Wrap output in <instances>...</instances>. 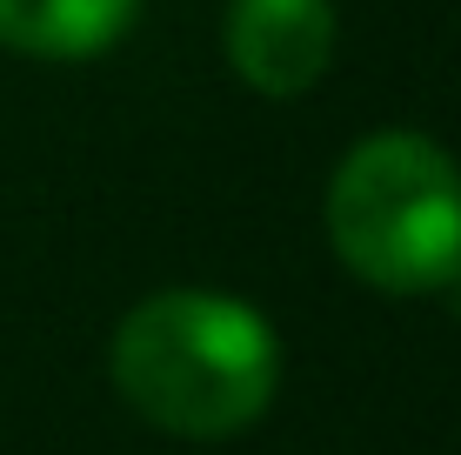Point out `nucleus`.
<instances>
[{
    "instance_id": "obj_2",
    "label": "nucleus",
    "mask_w": 461,
    "mask_h": 455,
    "mask_svg": "<svg viewBox=\"0 0 461 455\" xmlns=\"http://www.w3.org/2000/svg\"><path fill=\"white\" fill-rule=\"evenodd\" d=\"M328 248L381 295H441L461 275V161L435 134L388 128L328 175Z\"/></svg>"
},
{
    "instance_id": "obj_4",
    "label": "nucleus",
    "mask_w": 461,
    "mask_h": 455,
    "mask_svg": "<svg viewBox=\"0 0 461 455\" xmlns=\"http://www.w3.org/2000/svg\"><path fill=\"white\" fill-rule=\"evenodd\" d=\"M134 21L140 0H0V47L27 60H94Z\"/></svg>"
},
{
    "instance_id": "obj_1",
    "label": "nucleus",
    "mask_w": 461,
    "mask_h": 455,
    "mask_svg": "<svg viewBox=\"0 0 461 455\" xmlns=\"http://www.w3.org/2000/svg\"><path fill=\"white\" fill-rule=\"evenodd\" d=\"M107 382L148 429L228 442L275 409L281 341L241 295L161 288L121 315L107 341Z\"/></svg>"
},
{
    "instance_id": "obj_3",
    "label": "nucleus",
    "mask_w": 461,
    "mask_h": 455,
    "mask_svg": "<svg viewBox=\"0 0 461 455\" xmlns=\"http://www.w3.org/2000/svg\"><path fill=\"white\" fill-rule=\"evenodd\" d=\"M335 0H228L221 47L228 68L267 101H294L335 68Z\"/></svg>"
}]
</instances>
